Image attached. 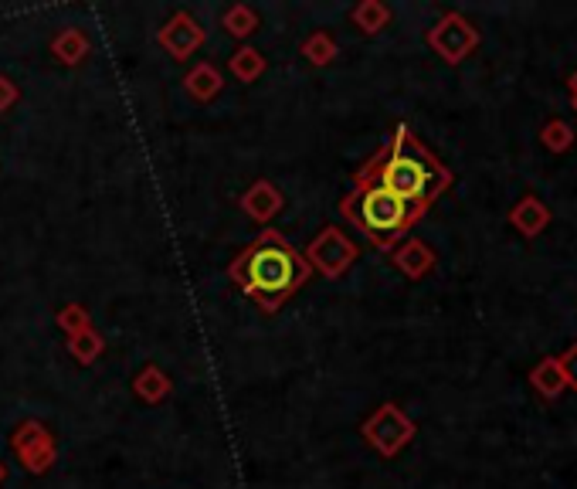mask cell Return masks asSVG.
Returning <instances> with one entry per match:
<instances>
[{"label": "cell", "instance_id": "1", "mask_svg": "<svg viewBox=\"0 0 577 489\" xmlns=\"http://www.w3.org/2000/svg\"><path fill=\"white\" fill-rule=\"evenodd\" d=\"M353 184H377L428 214V208L452 187V170L411 133V126H398L377 153L360 163Z\"/></svg>", "mask_w": 577, "mask_h": 489}, {"label": "cell", "instance_id": "2", "mask_svg": "<svg viewBox=\"0 0 577 489\" xmlns=\"http://www.w3.org/2000/svg\"><path fill=\"white\" fill-rule=\"evenodd\" d=\"M228 276L248 299H255L258 310L275 313L306 286L313 269L282 231L265 228L231 259Z\"/></svg>", "mask_w": 577, "mask_h": 489}, {"label": "cell", "instance_id": "3", "mask_svg": "<svg viewBox=\"0 0 577 489\" xmlns=\"http://www.w3.org/2000/svg\"><path fill=\"white\" fill-rule=\"evenodd\" d=\"M340 214L381 252H391L394 245L404 242L408 231L425 218L421 208L377 184H353V191L340 201Z\"/></svg>", "mask_w": 577, "mask_h": 489}, {"label": "cell", "instance_id": "4", "mask_svg": "<svg viewBox=\"0 0 577 489\" xmlns=\"http://www.w3.org/2000/svg\"><path fill=\"white\" fill-rule=\"evenodd\" d=\"M415 432H418V425L411 422V418L404 415V408L394 405V401H387V405L374 408L367 422L360 425V435H364V442L377 452V456H384V459L401 456V452L411 445V439H415Z\"/></svg>", "mask_w": 577, "mask_h": 489}, {"label": "cell", "instance_id": "5", "mask_svg": "<svg viewBox=\"0 0 577 489\" xmlns=\"http://www.w3.org/2000/svg\"><path fill=\"white\" fill-rule=\"evenodd\" d=\"M303 259L309 262V269L320 272L323 279H343L350 272V265L360 259V245L353 242L343 228L326 225L320 235L306 245Z\"/></svg>", "mask_w": 577, "mask_h": 489}, {"label": "cell", "instance_id": "6", "mask_svg": "<svg viewBox=\"0 0 577 489\" xmlns=\"http://www.w3.org/2000/svg\"><path fill=\"white\" fill-rule=\"evenodd\" d=\"M425 38H428V48H432L445 65H462L465 58L479 48V28L459 11L438 17Z\"/></svg>", "mask_w": 577, "mask_h": 489}, {"label": "cell", "instance_id": "7", "mask_svg": "<svg viewBox=\"0 0 577 489\" xmlns=\"http://www.w3.org/2000/svg\"><path fill=\"white\" fill-rule=\"evenodd\" d=\"M11 449L17 462L28 469L31 476H45L58 459V445H55V435L45 422H21L11 432Z\"/></svg>", "mask_w": 577, "mask_h": 489}, {"label": "cell", "instance_id": "8", "mask_svg": "<svg viewBox=\"0 0 577 489\" xmlns=\"http://www.w3.org/2000/svg\"><path fill=\"white\" fill-rule=\"evenodd\" d=\"M157 41H160V48L167 51L170 58H174V62H187V58H194L197 51L204 48V41H208V31H204V24L197 21L191 11H177L160 28Z\"/></svg>", "mask_w": 577, "mask_h": 489}, {"label": "cell", "instance_id": "9", "mask_svg": "<svg viewBox=\"0 0 577 489\" xmlns=\"http://www.w3.org/2000/svg\"><path fill=\"white\" fill-rule=\"evenodd\" d=\"M391 262L404 279L418 282L438 265V255H435V248L428 242H421V238H404V242L391 248Z\"/></svg>", "mask_w": 577, "mask_h": 489}, {"label": "cell", "instance_id": "10", "mask_svg": "<svg viewBox=\"0 0 577 489\" xmlns=\"http://www.w3.org/2000/svg\"><path fill=\"white\" fill-rule=\"evenodd\" d=\"M238 208L248 221H255V225H269L275 214L286 208V197H282V191L272 180H255V184L241 194Z\"/></svg>", "mask_w": 577, "mask_h": 489}, {"label": "cell", "instance_id": "11", "mask_svg": "<svg viewBox=\"0 0 577 489\" xmlns=\"http://www.w3.org/2000/svg\"><path fill=\"white\" fill-rule=\"evenodd\" d=\"M550 218H554V214H550V208L540 201L537 194H523L510 211V225L520 231L523 238L544 235V231L550 228Z\"/></svg>", "mask_w": 577, "mask_h": 489}, {"label": "cell", "instance_id": "12", "mask_svg": "<svg viewBox=\"0 0 577 489\" xmlns=\"http://www.w3.org/2000/svg\"><path fill=\"white\" fill-rule=\"evenodd\" d=\"M221 89H225V79H221V72L211 62H197L184 75V92L194 102H211L214 96H221Z\"/></svg>", "mask_w": 577, "mask_h": 489}, {"label": "cell", "instance_id": "13", "mask_svg": "<svg viewBox=\"0 0 577 489\" xmlns=\"http://www.w3.org/2000/svg\"><path fill=\"white\" fill-rule=\"evenodd\" d=\"M174 391V384H170V374L163 371L157 364H146L140 374L133 377V394L146 405H160L167 394Z\"/></svg>", "mask_w": 577, "mask_h": 489}, {"label": "cell", "instance_id": "14", "mask_svg": "<svg viewBox=\"0 0 577 489\" xmlns=\"http://www.w3.org/2000/svg\"><path fill=\"white\" fill-rule=\"evenodd\" d=\"M530 384L533 391L540 394L544 401H557L561 394L567 391V381H564V371L561 364H557V357H544L537 367L530 371Z\"/></svg>", "mask_w": 577, "mask_h": 489}, {"label": "cell", "instance_id": "15", "mask_svg": "<svg viewBox=\"0 0 577 489\" xmlns=\"http://www.w3.org/2000/svg\"><path fill=\"white\" fill-rule=\"evenodd\" d=\"M51 55L58 58L62 65H82L89 58V38H85L82 28H65L51 38Z\"/></svg>", "mask_w": 577, "mask_h": 489}, {"label": "cell", "instance_id": "16", "mask_svg": "<svg viewBox=\"0 0 577 489\" xmlns=\"http://www.w3.org/2000/svg\"><path fill=\"white\" fill-rule=\"evenodd\" d=\"M350 21L364 34H381L391 24V7L381 4V0H360L350 11Z\"/></svg>", "mask_w": 577, "mask_h": 489}, {"label": "cell", "instance_id": "17", "mask_svg": "<svg viewBox=\"0 0 577 489\" xmlns=\"http://www.w3.org/2000/svg\"><path fill=\"white\" fill-rule=\"evenodd\" d=\"M65 347H68V354H72L79 364H96L99 354L106 350V337L96 330V326H89V330H82V333H75V337H68L65 340Z\"/></svg>", "mask_w": 577, "mask_h": 489}, {"label": "cell", "instance_id": "18", "mask_svg": "<svg viewBox=\"0 0 577 489\" xmlns=\"http://www.w3.org/2000/svg\"><path fill=\"white\" fill-rule=\"evenodd\" d=\"M228 68H231V75H235L238 82L252 85L265 75V55L258 48H238L235 55H231Z\"/></svg>", "mask_w": 577, "mask_h": 489}, {"label": "cell", "instance_id": "19", "mask_svg": "<svg viewBox=\"0 0 577 489\" xmlns=\"http://www.w3.org/2000/svg\"><path fill=\"white\" fill-rule=\"evenodd\" d=\"M299 51H303V58L309 65L316 68H326L337 58V41H333L330 31H313L309 38H303V45H299Z\"/></svg>", "mask_w": 577, "mask_h": 489}, {"label": "cell", "instance_id": "20", "mask_svg": "<svg viewBox=\"0 0 577 489\" xmlns=\"http://www.w3.org/2000/svg\"><path fill=\"white\" fill-rule=\"evenodd\" d=\"M540 143L550 150V153H567L574 147V126L567 123V119H561V116H554V119H547L544 126H540Z\"/></svg>", "mask_w": 577, "mask_h": 489}, {"label": "cell", "instance_id": "21", "mask_svg": "<svg viewBox=\"0 0 577 489\" xmlns=\"http://www.w3.org/2000/svg\"><path fill=\"white\" fill-rule=\"evenodd\" d=\"M221 24L231 38H248V34L258 31V14L248 4H231L225 14H221Z\"/></svg>", "mask_w": 577, "mask_h": 489}, {"label": "cell", "instance_id": "22", "mask_svg": "<svg viewBox=\"0 0 577 489\" xmlns=\"http://www.w3.org/2000/svg\"><path fill=\"white\" fill-rule=\"evenodd\" d=\"M55 323H58V330H65V337H75V333L89 330L92 316L82 303H65L62 310L55 313Z\"/></svg>", "mask_w": 577, "mask_h": 489}, {"label": "cell", "instance_id": "23", "mask_svg": "<svg viewBox=\"0 0 577 489\" xmlns=\"http://www.w3.org/2000/svg\"><path fill=\"white\" fill-rule=\"evenodd\" d=\"M557 364H561V371H564L567 388L577 391V343H571V347H567L564 354L557 357Z\"/></svg>", "mask_w": 577, "mask_h": 489}, {"label": "cell", "instance_id": "24", "mask_svg": "<svg viewBox=\"0 0 577 489\" xmlns=\"http://www.w3.org/2000/svg\"><path fill=\"white\" fill-rule=\"evenodd\" d=\"M17 99H21V89H17L14 79H7V75H0V113H7V109L17 106Z\"/></svg>", "mask_w": 577, "mask_h": 489}, {"label": "cell", "instance_id": "25", "mask_svg": "<svg viewBox=\"0 0 577 489\" xmlns=\"http://www.w3.org/2000/svg\"><path fill=\"white\" fill-rule=\"evenodd\" d=\"M567 92H571V106H574V113H577V68L571 72V79H567Z\"/></svg>", "mask_w": 577, "mask_h": 489}, {"label": "cell", "instance_id": "26", "mask_svg": "<svg viewBox=\"0 0 577 489\" xmlns=\"http://www.w3.org/2000/svg\"><path fill=\"white\" fill-rule=\"evenodd\" d=\"M7 483V466H4V459H0V486Z\"/></svg>", "mask_w": 577, "mask_h": 489}]
</instances>
